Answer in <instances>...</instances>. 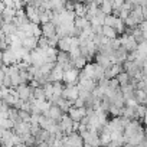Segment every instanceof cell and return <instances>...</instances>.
I'll list each match as a JSON object with an SVG mask.
<instances>
[{"label": "cell", "instance_id": "obj_21", "mask_svg": "<svg viewBox=\"0 0 147 147\" xmlns=\"http://www.w3.org/2000/svg\"><path fill=\"white\" fill-rule=\"evenodd\" d=\"M102 36L111 40V39L117 38V33H115V30H114L113 28H108V26H102Z\"/></svg>", "mask_w": 147, "mask_h": 147}, {"label": "cell", "instance_id": "obj_22", "mask_svg": "<svg viewBox=\"0 0 147 147\" xmlns=\"http://www.w3.org/2000/svg\"><path fill=\"white\" fill-rule=\"evenodd\" d=\"M98 138H100V144H101V147H107V146L110 144V141H111L110 133H107V131H102V133L98 136Z\"/></svg>", "mask_w": 147, "mask_h": 147}, {"label": "cell", "instance_id": "obj_2", "mask_svg": "<svg viewBox=\"0 0 147 147\" xmlns=\"http://www.w3.org/2000/svg\"><path fill=\"white\" fill-rule=\"evenodd\" d=\"M61 98L65 100V101H69V102H74L75 100H78V88H77V85H66V87H63Z\"/></svg>", "mask_w": 147, "mask_h": 147}, {"label": "cell", "instance_id": "obj_3", "mask_svg": "<svg viewBox=\"0 0 147 147\" xmlns=\"http://www.w3.org/2000/svg\"><path fill=\"white\" fill-rule=\"evenodd\" d=\"M78 74H80V71L75 69V68L63 71L62 82H65L66 85H77V82H78Z\"/></svg>", "mask_w": 147, "mask_h": 147}, {"label": "cell", "instance_id": "obj_5", "mask_svg": "<svg viewBox=\"0 0 147 147\" xmlns=\"http://www.w3.org/2000/svg\"><path fill=\"white\" fill-rule=\"evenodd\" d=\"M25 15H26V19H28L29 23L40 26V23H39V10H38L36 7H33V6H28V5H26Z\"/></svg>", "mask_w": 147, "mask_h": 147}, {"label": "cell", "instance_id": "obj_27", "mask_svg": "<svg viewBox=\"0 0 147 147\" xmlns=\"http://www.w3.org/2000/svg\"><path fill=\"white\" fill-rule=\"evenodd\" d=\"M58 40H59L58 35H53L52 38H49V39H48V45H49V48H56V45H58Z\"/></svg>", "mask_w": 147, "mask_h": 147}, {"label": "cell", "instance_id": "obj_8", "mask_svg": "<svg viewBox=\"0 0 147 147\" xmlns=\"http://www.w3.org/2000/svg\"><path fill=\"white\" fill-rule=\"evenodd\" d=\"M121 72H124V71H123V65L114 63V65H111L110 68L104 69V78H105V80H113V78H115L118 74H121Z\"/></svg>", "mask_w": 147, "mask_h": 147}, {"label": "cell", "instance_id": "obj_18", "mask_svg": "<svg viewBox=\"0 0 147 147\" xmlns=\"http://www.w3.org/2000/svg\"><path fill=\"white\" fill-rule=\"evenodd\" d=\"M69 61H71V59H69V55H68V53H65V52H59V51H58V55H56V65L62 66V65L68 63Z\"/></svg>", "mask_w": 147, "mask_h": 147}, {"label": "cell", "instance_id": "obj_32", "mask_svg": "<svg viewBox=\"0 0 147 147\" xmlns=\"http://www.w3.org/2000/svg\"><path fill=\"white\" fill-rule=\"evenodd\" d=\"M49 147H55V146H49Z\"/></svg>", "mask_w": 147, "mask_h": 147}, {"label": "cell", "instance_id": "obj_20", "mask_svg": "<svg viewBox=\"0 0 147 147\" xmlns=\"http://www.w3.org/2000/svg\"><path fill=\"white\" fill-rule=\"evenodd\" d=\"M32 95H33V100H38V101H46V98H45V92H43L42 87L33 88Z\"/></svg>", "mask_w": 147, "mask_h": 147}, {"label": "cell", "instance_id": "obj_10", "mask_svg": "<svg viewBox=\"0 0 147 147\" xmlns=\"http://www.w3.org/2000/svg\"><path fill=\"white\" fill-rule=\"evenodd\" d=\"M18 62H16V58H15V55H13V52L7 48L3 53H2V65H5V66H12V65H16Z\"/></svg>", "mask_w": 147, "mask_h": 147}, {"label": "cell", "instance_id": "obj_19", "mask_svg": "<svg viewBox=\"0 0 147 147\" xmlns=\"http://www.w3.org/2000/svg\"><path fill=\"white\" fill-rule=\"evenodd\" d=\"M146 91H140V90H136L134 91V100L137 101V104L138 105H144V102H146Z\"/></svg>", "mask_w": 147, "mask_h": 147}, {"label": "cell", "instance_id": "obj_14", "mask_svg": "<svg viewBox=\"0 0 147 147\" xmlns=\"http://www.w3.org/2000/svg\"><path fill=\"white\" fill-rule=\"evenodd\" d=\"M78 87H81L82 90H85V91H88V92H92L94 91V88L97 87V82L94 81V80H84V81H81V82H78L77 84Z\"/></svg>", "mask_w": 147, "mask_h": 147}, {"label": "cell", "instance_id": "obj_4", "mask_svg": "<svg viewBox=\"0 0 147 147\" xmlns=\"http://www.w3.org/2000/svg\"><path fill=\"white\" fill-rule=\"evenodd\" d=\"M43 63H46L45 61V51H40V49H35L30 52V65L32 66H36V68H40Z\"/></svg>", "mask_w": 147, "mask_h": 147}, {"label": "cell", "instance_id": "obj_6", "mask_svg": "<svg viewBox=\"0 0 147 147\" xmlns=\"http://www.w3.org/2000/svg\"><path fill=\"white\" fill-rule=\"evenodd\" d=\"M68 117L74 121V123H80L85 115H87V111H85V108L82 107V108H75V107H71L69 110H68Z\"/></svg>", "mask_w": 147, "mask_h": 147}, {"label": "cell", "instance_id": "obj_28", "mask_svg": "<svg viewBox=\"0 0 147 147\" xmlns=\"http://www.w3.org/2000/svg\"><path fill=\"white\" fill-rule=\"evenodd\" d=\"M35 147H49L46 143H42V144H38V146H35Z\"/></svg>", "mask_w": 147, "mask_h": 147}, {"label": "cell", "instance_id": "obj_25", "mask_svg": "<svg viewBox=\"0 0 147 147\" xmlns=\"http://www.w3.org/2000/svg\"><path fill=\"white\" fill-rule=\"evenodd\" d=\"M115 20H117V16H114V15L105 16V18H104V23H102V26H108V28H113V29H114Z\"/></svg>", "mask_w": 147, "mask_h": 147}, {"label": "cell", "instance_id": "obj_31", "mask_svg": "<svg viewBox=\"0 0 147 147\" xmlns=\"http://www.w3.org/2000/svg\"><path fill=\"white\" fill-rule=\"evenodd\" d=\"M82 147H91V146H88V144H84V146H82Z\"/></svg>", "mask_w": 147, "mask_h": 147}, {"label": "cell", "instance_id": "obj_16", "mask_svg": "<svg viewBox=\"0 0 147 147\" xmlns=\"http://www.w3.org/2000/svg\"><path fill=\"white\" fill-rule=\"evenodd\" d=\"M98 9L105 15V16H110V15H113V5H111V2L110 0H102L101 2V5L98 6Z\"/></svg>", "mask_w": 147, "mask_h": 147}, {"label": "cell", "instance_id": "obj_7", "mask_svg": "<svg viewBox=\"0 0 147 147\" xmlns=\"http://www.w3.org/2000/svg\"><path fill=\"white\" fill-rule=\"evenodd\" d=\"M72 123H74V121H72L66 114H63V115H62V118L59 120L58 125H59L61 131L63 133V136H69V134L72 133Z\"/></svg>", "mask_w": 147, "mask_h": 147}, {"label": "cell", "instance_id": "obj_1", "mask_svg": "<svg viewBox=\"0 0 147 147\" xmlns=\"http://www.w3.org/2000/svg\"><path fill=\"white\" fill-rule=\"evenodd\" d=\"M16 90V92H18V97H19V100L20 101H28V102H32L33 101V95H32V88L28 85V84H22V85H19V87H16L15 88Z\"/></svg>", "mask_w": 147, "mask_h": 147}, {"label": "cell", "instance_id": "obj_23", "mask_svg": "<svg viewBox=\"0 0 147 147\" xmlns=\"http://www.w3.org/2000/svg\"><path fill=\"white\" fill-rule=\"evenodd\" d=\"M87 63H88V62H87V59H85V58H82V56H80V58H77V59H74V61H72L74 68L78 69V71H81V69H82Z\"/></svg>", "mask_w": 147, "mask_h": 147}, {"label": "cell", "instance_id": "obj_29", "mask_svg": "<svg viewBox=\"0 0 147 147\" xmlns=\"http://www.w3.org/2000/svg\"><path fill=\"white\" fill-rule=\"evenodd\" d=\"M3 77H5V74H3V71H2V69H0V81L3 80Z\"/></svg>", "mask_w": 147, "mask_h": 147}, {"label": "cell", "instance_id": "obj_30", "mask_svg": "<svg viewBox=\"0 0 147 147\" xmlns=\"http://www.w3.org/2000/svg\"><path fill=\"white\" fill-rule=\"evenodd\" d=\"M121 147H131V146H130V144H123Z\"/></svg>", "mask_w": 147, "mask_h": 147}, {"label": "cell", "instance_id": "obj_26", "mask_svg": "<svg viewBox=\"0 0 147 147\" xmlns=\"http://www.w3.org/2000/svg\"><path fill=\"white\" fill-rule=\"evenodd\" d=\"M48 48H49V45H48V39L43 38V36H40V38L38 39V49H40V51H46Z\"/></svg>", "mask_w": 147, "mask_h": 147}, {"label": "cell", "instance_id": "obj_17", "mask_svg": "<svg viewBox=\"0 0 147 147\" xmlns=\"http://www.w3.org/2000/svg\"><path fill=\"white\" fill-rule=\"evenodd\" d=\"M74 13H75V18H85L87 7L84 6V3H74Z\"/></svg>", "mask_w": 147, "mask_h": 147}, {"label": "cell", "instance_id": "obj_12", "mask_svg": "<svg viewBox=\"0 0 147 147\" xmlns=\"http://www.w3.org/2000/svg\"><path fill=\"white\" fill-rule=\"evenodd\" d=\"M62 115H63V113L56 105H51V108H49V111L46 114V118H51L53 123H59V120L62 118Z\"/></svg>", "mask_w": 147, "mask_h": 147}, {"label": "cell", "instance_id": "obj_9", "mask_svg": "<svg viewBox=\"0 0 147 147\" xmlns=\"http://www.w3.org/2000/svg\"><path fill=\"white\" fill-rule=\"evenodd\" d=\"M62 75H63V71L59 65L55 63L53 69L51 71L49 77H48V82L49 84H53V82H62Z\"/></svg>", "mask_w": 147, "mask_h": 147}, {"label": "cell", "instance_id": "obj_24", "mask_svg": "<svg viewBox=\"0 0 147 147\" xmlns=\"http://www.w3.org/2000/svg\"><path fill=\"white\" fill-rule=\"evenodd\" d=\"M115 80H117V82H118V85H120V87L128 85V81H130V78H128V75H127L125 72H121V74H118V75L115 77Z\"/></svg>", "mask_w": 147, "mask_h": 147}, {"label": "cell", "instance_id": "obj_13", "mask_svg": "<svg viewBox=\"0 0 147 147\" xmlns=\"http://www.w3.org/2000/svg\"><path fill=\"white\" fill-rule=\"evenodd\" d=\"M40 30H42V36L49 39L52 38L53 35H56V30H55V26L49 22V23H45V25H40Z\"/></svg>", "mask_w": 147, "mask_h": 147}, {"label": "cell", "instance_id": "obj_15", "mask_svg": "<svg viewBox=\"0 0 147 147\" xmlns=\"http://www.w3.org/2000/svg\"><path fill=\"white\" fill-rule=\"evenodd\" d=\"M56 46L59 48V52L68 53L69 52V48H71V38H61L58 40V45Z\"/></svg>", "mask_w": 147, "mask_h": 147}, {"label": "cell", "instance_id": "obj_11", "mask_svg": "<svg viewBox=\"0 0 147 147\" xmlns=\"http://www.w3.org/2000/svg\"><path fill=\"white\" fill-rule=\"evenodd\" d=\"M22 48L28 52H32L38 48V39L35 36H28L22 40Z\"/></svg>", "mask_w": 147, "mask_h": 147}]
</instances>
